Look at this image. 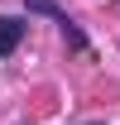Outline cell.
I'll list each match as a JSON object with an SVG mask.
<instances>
[{
  "label": "cell",
  "mask_w": 120,
  "mask_h": 125,
  "mask_svg": "<svg viewBox=\"0 0 120 125\" xmlns=\"http://www.w3.org/2000/svg\"><path fill=\"white\" fill-rule=\"evenodd\" d=\"M87 125H106V120H87Z\"/></svg>",
  "instance_id": "obj_3"
},
{
  "label": "cell",
  "mask_w": 120,
  "mask_h": 125,
  "mask_svg": "<svg viewBox=\"0 0 120 125\" xmlns=\"http://www.w3.org/2000/svg\"><path fill=\"white\" fill-rule=\"evenodd\" d=\"M24 5H29L34 15H48V19H58V24H67V15L58 10V0H24Z\"/></svg>",
  "instance_id": "obj_2"
},
{
  "label": "cell",
  "mask_w": 120,
  "mask_h": 125,
  "mask_svg": "<svg viewBox=\"0 0 120 125\" xmlns=\"http://www.w3.org/2000/svg\"><path fill=\"white\" fill-rule=\"evenodd\" d=\"M24 29H29L24 19H15V15H0V58H10V53L19 48V39H24Z\"/></svg>",
  "instance_id": "obj_1"
}]
</instances>
